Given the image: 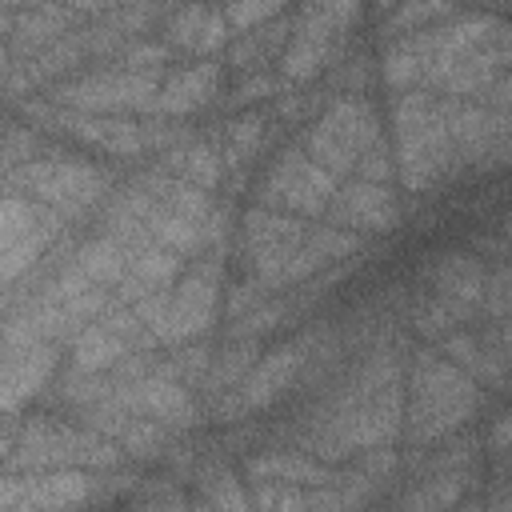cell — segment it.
<instances>
[{"label":"cell","mask_w":512,"mask_h":512,"mask_svg":"<svg viewBox=\"0 0 512 512\" xmlns=\"http://www.w3.org/2000/svg\"><path fill=\"white\" fill-rule=\"evenodd\" d=\"M404 416V376L396 352L372 356L316 416V428L304 436L308 452L336 460L348 452H376L400 432Z\"/></svg>","instance_id":"6da1fadb"},{"label":"cell","mask_w":512,"mask_h":512,"mask_svg":"<svg viewBox=\"0 0 512 512\" xmlns=\"http://www.w3.org/2000/svg\"><path fill=\"white\" fill-rule=\"evenodd\" d=\"M392 124H396L400 184L408 192H428L464 164L448 120V96H436L428 88H408L392 104Z\"/></svg>","instance_id":"7a4b0ae2"},{"label":"cell","mask_w":512,"mask_h":512,"mask_svg":"<svg viewBox=\"0 0 512 512\" xmlns=\"http://www.w3.org/2000/svg\"><path fill=\"white\" fill-rule=\"evenodd\" d=\"M480 404V384L460 364H452L444 352H420L408 372V436L416 444H432L448 432H456Z\"/></svg>","instance_id":"3957f363"},{"label":"cell","mask_w":512,"mask_h":512,"mask_svg":"<svg viewBox=\"0 0 512 512\" xmlns=\"http://www.w3.org/2000/svg\"><path fill=\"white\" fill-rule=\"evenodd\" d=\"M356 20H360V0H304L300 16L292 20L288 44L280 52V80L284 84L316 80L336 60Z\"/></svg>","instance_id":"277c9868"},{"label":"cell","mask_w":512,"mask_h":512,"mask_svg":"<svg viewBox=\"0 0 512 512\" xmlns=\"http://www.w3.org/2000/svg\"><path fill=\"white\" fill-rule=\"evenodd\" d=\"M380 140V120H376V108L360 96V92H348L340 96L336 104L324 108V116L304 132V152L324 168L332 172L336 180L340 176H352L356 160Z\"/></svg>","instance_id":"5b68a950"},{"label":"cell","mask_w":512,"mask_h":512,"mask_svg":"<svg viewBox=\"0 0 512 512\" xmlns=\"http://www.w3.org/2000/svg\"><path fill=\"white\" fill-rule=\"evenodd\" d=\"M12 188L32 204L64 216H84L108 196V176L84 160H24L12 168Z\"/></svg>","instance_id":"8992f818"},{"label":"cell","mask_w":512,"mask_h":512,"mask_svg":"<svg viewBox=\"0 0 512 512\" xmlns=\"http://www.w3.org/2000/svg\"><path fill=\"white\" fill-rule=\"evenodd\" d=\"M60 344L36 336L16 316L0 320V412L24 408L56 372Z\"/></svg>","instance_id":"52a82bcc"},{"label":"cell","mask_w":512,"mask_h":512,"mask_svg":"<svg viewBox=\"0 0 512 512\" xmlns=\"http://www.w3.org/2000/svg\"><path fill=\"white\" fill-rule=\"evenodd\" d=\"M160 68H108L92 72L80 80H68L52 92V104L72 108V112H96V116H120V112H148L156 88H160Z\"/></svg>","instance_id":"ba28073f"},{"label":"cell","mask_w":512,"mask_h":512,"mask_svg":"<svg viewBox=\"0 0 512 512\" xmlns=\"http://www.w3.org/2000/svg\"><path fill=\"white\" fill-rule=\"evenodd\" d=\"M304 236H308V224H300L288 212H276V208H264V204L244 212L240 248L248 256L252 280H260L264 292L288 288V268H292Z\"/></svg>","instance_id":"9c48e42d"},{"label":"cell","mask_w":512,"mask_h":512,"mask_svg":"<svg viewBox=\"0 0 512 512\" xmlns=\"http://www.w3.org/2000/svg\"><path fill=\"white\" fill-rule=\"evenodd\" d=\"M216 304H220L216 264H196L192 272L176 276V284L164 292V308L148 328V344H188L204 336L216 320Z\"/></svg>","instance_id":"30bf717a"},{"label":"cell","mask_w":512,"mask_h":512,"mask_svg":"<svg viewBox=\"0 0 512 512\" xmlns=\"http://www.w3.org/2000/svg\"><path fill=\"white\" fill-rule=\"evenodd\" d=\"M336 184L340 180L332 172H324L304 148H288L264 172L260 204L276 208V212H288V216H324Z\"/></svg>","instance_id":"8fae6325"},{"label":"cell","mask_w":512,"mask_h":512,"mask_svg":"<svg viewBox=\"0 0 512 512\" xmlns=\"http://www.w3.org/2000/svg\"><path fill=\"white\" fill-rule=\"evenodd\" d=\"M124 452L104 436L96 432H80V428H60V424H32L16 452H12V464L16 468H64V464H116Z\"/></svg>","instance_id":"7c38bea8"},{"label":"cell","mask_w":512,"mask_h":512,"mask_svg":"<svg viewBox=\"0 0 512 512\" xmlns=\"http://www.w3.org/2000/svg\"><path fill=\"white\" fill-rule=\"evenodd\" d=\"M324 216L336 228H348L356 236H372V232H392L400 224V204H396V192L388 184L352 176L348 184H336Z\"/></svg>","instance_id":"4fadbf2b"},{"label":"cell","mask_w":512,"mask_h":512,"mask_svg":"<svg viewBox=\"0 0 512 512\" xmlns=\"http://www.w3.org/2000/svg\"><path fill=\"white\" fill-rule=\"evenodd\" d=\"M108 400H116V404L128 408L132 416L152 420V424H160V428H168V432L188 428V424L196 420L192 396H188L180 384L164 380V376H136V380L112 388Z\"/></svg>","instance_id":"5bb4252c"},{"label":"cell","mask_w":512,"mask_h":512,"mask_svg":"<svg viewBox=\"0 0 512 512\" xmlns=\"http://www.w3.org/2000/svg\"><path fill=\"white\" fill-rule=\"evenodd\" d=\"M220 80H224L220 64L196 60V64L172 72L168 80H160L148 112L152 116H192V112H200L204 104H212L220 96Z\"/></svg>","instance_id":"9a60e30c"},{"label":"cell","mask_w":512,"mask_h":512,"mask_svg":"<svg viewBox=\"0 0 512 512\" xmlns=\"http://www.w3.org/2000/svg\"><path fill=\"white\" fill-rule=\"evenodd\" d=\"M52 124L60 132H68V136H76V140L108 152V156H136V152L148 148V128H140L132 120H120V116H96V112H72V108H64V112L52 116Z\"/></svg>","instance_id":"2e32d148"},{"label":"cell","mask_w":512,"mask_h":512,"mask_svg":"<svg viewBox=\"0 0 512 512\" xmlns=\"http://www.w3.org/2000/svg\"><path fill=\"white\" fill-rule=\"evenodd\" d=\"M300 364H304V348H300V344L276 348V352H268L264 360H256V364L248 368V376L236 384V408H240V412H256V408L276 404V400L296 384Z\"/></svg>","instance_id":"e0dca14e"},{"label":"cell","mask_w":512,"mask_h":512,"mask_svg":"<svg viewBox=\"0 0 512 512\" xmlns=\"http://www.w3.org/2000/svg\"><path fill=\"white\" fill-rule=\"evenodd\" d=\"M228 36H232V32H228L220 8L200 4V0H196V4H184V8L172 12L168 24H164V40H168V48H180V52L200 56V60H212L216 52H224Z\"/></svg>","instance_id":"ac0fdd59"},{"label":"cell","mask_w":512,"mask_h":512,"mask_svg":"<svg viewBox=\"0 0 512 512\" xmlns=\"http://www.w3.org/2000/svg\"><path fill=\"white\" fill-rule=\"evenodd\" d=\"M72 32V8L68 4H32L24 16L12 20V52L16 56H36L64 40Z\"/></svg>","instance_id":"d6986e66"},{"label":"cell","mask_w":512,"mask_h":512,"mask_svg":"<svg viewBox=\"0 0 512 512\" xmlns=\"http://www.w3.org/2000/svg\"><path fill=\"white\" fill-rule=\"evenodd\" d=\"M132 248H136V244H128V240H120V236H112V232H100V236H92V240H84V244L76 248L72 264H76L96 288H116L120 276H124V268H128Z\"/></svg>","instance_id":"ffe728a7"},{"label":"cell","mask_w":512,"mask_h":512,"mask_svg":"<svg viewBox=\"0 0 512 512\" xmlns=\"http://www.w3.org/2000/svg\"><path fill=\"white\" fill-rule=\"evenodd\" d=\"M288 32H292V24L280 20V16L240 32V40L228 48V64L240 68V72H252V68H264L268 60H280V52L288 44Z\"/></svg>","instance_id":"44dd1931"},{"label":"cell","mask_w":512,"mask_h":512,"mask_svg":"<svg viewBox=\"0 0 512 512\" xmlns=\"http://www.w3.org/2000/svg\"><path fill=\"white\" fill-rule=\"evenodd\" d=\"M248 476H252V480H264V484H332V480H336L320 460L288 456V452L256 456V460L248 464Z\"/></svg>","instance_id":"7402d4cb"},{"label":"cell","mask_w":512,"mask_h":512,"mask_svg":"<svg viewBox=\"0 0 512 512\" xmlns=\"http://www.w3.org/2000/svg\"><path fill=\"white\" fill-rule=\"evenodd\" d=\"M168 176H176V180H184L192 188L212 192L220 184V176H224V160L208 144H188L184 152H172L168 156Z\"/></svg>","instance_id":"603a6c76"},{"label":"cell","mask_w":512,"mask_h":512,"mask_svg":"<svg viewBox=\"0 0 512 512\" xmlns=\"http://www.w3.org/2000/svg\"><path fill=\"white\" fill-rule=\"evenodd\" d=\"M452 12H456V0H396V12L384 20V32L396 40V36L432 28V24L448 20Z\"/></svg>","instance_id":"cb8c5ba5"},{"label":"cell","mask_w":512,"mask_h":512,"mask_svg":"<svg viewBox=\"0 0 512 512\" xmlns=\"http://www.w3.org/2000/svg\"><path fill=\"white\" fill-rule=\"evenodd\" d=\"M264 116L260 112H244L236 116L228 128H224V168H244L256 152H260V140H264Z\"/></svg>","instance_id":"d4e9b609"},{"label":"cell","mask_w":512,"mask_h":512,"mask_svg":"<svg viewBox=\"0 0 512 512\" xmlns=\"http://www.w3.org/2000/svg\"><path fill=\"white\" fill-rule=\"evenodd\" d=\"M284 8H288V0H224L220 16H224L228 32H248L256 24L276 20Z\"/></svg>","instance_id":"484cf974"},{"label":"cell","mask_w":512,"mask_h":512,"mask_svg":"<svg viewBox=\"0 0 512 512\" xmlns=\"http://www.w3.org/2000/svg\"><path fill=\"white\" fill-rule=\"evenodd\" d=\"M252 364H256V336H240V340L212 364V384H216V388H236V384L248 376Z\"/></svg>","instance_id":"4316f807"},{"label":"cell","mask_w":512,"mask_h":512,"mask_svg":"<svg viewBox=\"0 0 512 512\" xmlns=\"http://www.w3.org/2000/svg\"><path fill=\"white\" fill-rule=\"evenodd\" d=\"M72 12H116L128 4H152V0H64Z\"/></svg>","instance_id":"83f0119b"},{"label":"cell","mask_w":512,"mask_h":512,"mask_svg":"<svg viewBox=\"0 0 512 512\" xmlns=\"http://www.w3.org/2000/svg\"><path fill=\"white\" fill-rule=\"evenodd\" d=\"M276 84L268 80V76H256V80H248V84H240L236 88V100H260V96H268Z\"/></svg>","instance_id":"f1b7e54d"},{"label":"cell","mask_w":512,"mask_h":512,"mask_svg":"<svg viewBox=\"0 0 512 512\" xmlns=\"http://www.w3.org/2000/svg\"><path fill=\"white\" fill-rule=\"evenodd\" d=\"M32 4H40V0H0V8H32Z\"/></svg>","instance_id":"f546056e"},{"label":"cell","mask_w":512,"mask_h":512,"mask_svg":"<svg viewBox=\"0 0 512 512\" xmlns=\"http://www.w3.org/2000/svg\"><path fill=\"white\" fill-rule=\"evenodd\" d=\"M4 60H8V52H4V48H0V72H4Z\"/></svg>","instance_id":"4dcf8cb0"}]
</instances>
